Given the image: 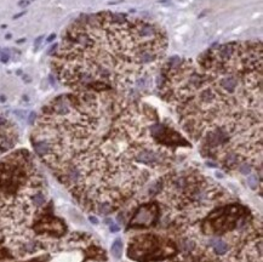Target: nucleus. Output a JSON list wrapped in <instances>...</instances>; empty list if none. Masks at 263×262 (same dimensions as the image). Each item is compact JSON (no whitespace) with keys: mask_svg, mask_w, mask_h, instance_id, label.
Listing matches in <instances>:
<instances>
[{"mask_svg":"<svg viewBox=\"0 0 263 262\" xmlns=\"http://www.w3.org/2000/svg\"><path fill=\"white\" fill-rule=\"evenodd\" d=\"M109 229H111V232H118L120 228H119V226H118V225H115V223H111Z\"/></svg>","mask_w":263,"mask_h":262,"instance_id":"11","label":"nucleus"},{"mask_svg":"<svg viewBox=\"0 0 263 262\" xmlns=\"http://www.w3.org/2000/svg\"><path fill=\"white\" fill-rule=\"evenodd\" d=\"M158 206L155 204L142 205L130 221V226H152L158 220Z\"/></svg>","mask_w":263,"mask_h":262,"instance_id":"6","label":"nucleus"},{"mask_svg":"<svg viewBox=\"0 0 263 262\" xmlns=\"http://www.w3.org/2000/svg\"><path fill=\"white\" fill-rule=\"evenodd\" d=\"M18 133L12 121L0 114V157L15 147Z\"/></svg>","mask_w":263,"mask_h":262,"instance_id":"5","label":"nucleus"},{"mask_svg":"<svg viewBox=\"0 0 263 262\" xmlns=\"http://www.w3.org/2000/svg\"><path fill=\"white\" fill-rule=\"evenodd\" d=\"M209 243H210V245L214 247L215 252H216L217 255H224V254L228 251V244H227L224 240L219 239V238L211 239Z\"/></svg>","mask_w":263,"mask_h":262,"instance_id":"7","label":"nucleus"},{"mask_svg":"<svg viewBox=\"0 0 263 262\" xmlns=\"http://www.w3.org/2000/svg\"><path fill=\"white\" fill-rule=\"evenodd\" d=\"M90 221H91V222H94L95 225H97V223H98V220H97V217H96L95 215H92V216H90Z\"/></svg>","mask_w":263,"mask_h":262,"instance_id":"12","label":"nucleus"},{"mask_svg":"<svg viewBox=\"0 0 263 262\" xmlns=\"http://www.w3.org/2000/svg\"><path fill=\"white\" fill-rule=\"evenodd\" d=\"M43 38H44V35H40L36 40H35V44H34V46H35V50L38 49V46H39V44H41V41H43Z\"/></svg>","mask_w":263,"mask_h":262,"instance_id":"10","label":"nucleus"},{"mask_svg":"<svg viewBox=\"0 0 263 262\" xmlns=\"http://www.w3.org/2000/svg\"><path fill=\"white\" fill-rule=\"evenodd\" d=\"M28 4H29V1H27V0H22V1H19V2H18V5H19V6H27Z\"/></svg>","mask_w":263,"mask_h":262,"instance_id":"13","label":"nucleus"},{"mask_svg":"<svg viewBox=\"0 0 263 262\" xmlns=\"http://www.w3.org/2000/svg\"><path fill=\"white\" fill-rule=\"evenodd\" d=\"M67 226L53 213L46 180L33 154L10 150L0 157V252L34 254L55 245Z\"/></svg>","mask_w":263,"mask_h":262,"instance_id":"4","label":"nucleus"},{"mask_svg":"<svg viewBox=\"0 0 263 262\" xmlns=\"http://www.w3.org/2000/svg\"><path fill=\"white\" fill-rule=\"evenodd\" d=\"M262 74V43L230 41L195 58H166L159 89L205 158L228 171L261 174Z\"/></svg>","mask_w":263,"mask_h":262,"instance_id":"2","label":"nucleus"},{"mask_svg":"<svg viewBox=\"0 0 263 262\" xmlns=\"http://www.w3.org/2000/svg\"><path fill=\"white\" fill-rule=\"evenodd\" d=\"M164 29L147 18L102 11L82 15L62 33L51 56L57 79L73 92L135 95L152 85L167 53Z\"/></svg>","mask_w":263,"mask_h":262,"instance_id":"3","label":"nucleus"},{"mask_svg":"<svg viewBox=\"0 0 263 262\" xmlns=\"http://www.w3.org/2000/svg\"><path fill=\"white\" fill-rule=\"evenodd\" d=\"M6 39H11V34H7V35H6Z\"/></svg>","mask_w":263,"mask_h":262,"instance_id":"15","label":"nucleus"},{"mask_svg":"<svg viewBox=\"0 0 263 262\" xmlns=\"http://www.w3.org/2000/svg\"><path fill=\"white\" fill-rule=\"evenodd\" d=\"M55 38H56V35H55V34H51L49 38H48V41H49V43H50V41H52Z\"/></svg>","mask_w":263,"mask_h":262,"instance_id":"14","label":"nucleus"},{"mask_svg":"<svg viewBox=\"0 0 263 262\" xmlns=\"http://www.w3.org/2000/svg\"><path fill=\"white\" fill-rule=\"evenodd\" d=\"M112 255L114 256L115 259H121V255H123V242L121 239H115L114 243L112 244Z\"/></svg>","mask_w":263,"mask_h":262,"instance_id":"8","label":"nucleus"},{"mask_svg":"<svg viewBox=\"0 0 263 262\" xmlns=\"http://www.w3.org/2000/svg\"><path fill=\"white\" fill-rule=\"evenodd\" d=\"M0 61H1L2 63L7 62V61H9V55H7V53H5V52H2V53H1V56H0Z\"/></svg>","mask_w":263,"mask_h":262,"instance_id":"9","label":"nucleus"},{"mask_svg":"<svg viewBox=\"0 0 263 262\" xmlns=\"http://www.w3.org/2000/svg\"><path fill=\"white\" fill-rule=\"evenodd\" d=\"M35 154L87 211L114 213L170 171L189 142L135 95L68 92L33 121Z\"/></svg>","mask_w":263,"mask_h":262,"instance_id":"1","label":"nucleus"}]
</instances>
